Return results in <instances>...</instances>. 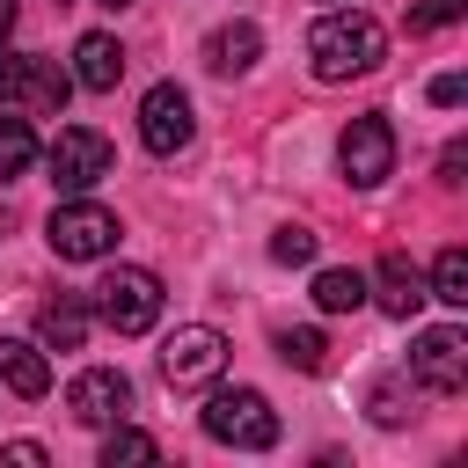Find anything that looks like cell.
Here are the masks:
<instances>
[{
	"instance_id": "obj_2",
	"label": "cell",
	"mask_w": 468,
	"mask_h": 468,
	"mask_svg": "<svg viewBox=\"0 0 468 468\" xmlns=\"http://www.w3.org/2000/svg\"><path fill=\"white\" fill-rule=\"evenodd\" d=\"M161 278L146 271V263H117L102 285H95V314H102V329H117V336H146L154 322H161Z\"/></svg>"
},
{
	"instance_id": "obj_10",
	"label": "cell",
	"mask_w": 468,
	"mask_h": 468,
	"mask_svg": "<svg viewBox=\"0 0 468 468\" xmlns=\"http://www.w3.org/2000/svg\"><path fill=\"white\" fill-rule=\"evenodd\" d=\"M190 95L176 88V80H161V88H146V102H139V139H146V154H183L190 146Z\"/></svg>"
},
{
	"instance_id": "obj_13",
	"label": "cell",
	"mask_w": 468,
	"mask_h": 468,
	"mask_svg": "<svg viewBox=\"0 0 468 468\" xmlns=\"http://www.w3.org/2000/svg\"><path fill=\"white\" fill-rule=\"evenodd\" d=\"M88 322H95V307H88L80 292H51V300H37V336H44L51 351H80V344H88Z\"/></svg>"
},
{
	"instance_id": "obj_32",
	"label": "cell",
	"mask_w": 468,
	"mask_h": 468,
	"mask_svg": "<svg viewBox=\"0 0 468 468\" xmlns=\"http://www.w3.org/2000/svg\"><path fill=\"white\" fill-rule=\"evenodd\" d=\"M329 7H344V0H329Z\"/></svg>"
},
{
	"instance_id": "obj_17",
	"label": "cell",
	"mask_w": 468,
	"mask_h": 468,
	"mask_svg": "<svg viewBox=\"0 0 468 468\" xmlns=\"http://www.w3.org/2000/svg\"><path fill=\"white\" fill-rule=\"evenodd\" d=\"M314 307L322 314H358L366 307V278L358 271H314Z\"/></svg>"
},
{
	"instance_id": "obj_7",
	"label": "cell",
	"mask_w": 468,
	"mask_h": 468,
	"mask_svg": "<svg viewBox=\"0 0 468 468\" xmlns=\"http://www.w3.org/2000/svg\"><path fill=\"white\" fill-rule=\"evenodd\" d=\"M336 161H344V176H351L358 190L388 183V176H395V132H388V117H351L344 139H336Z\"/></svg>"
},
{
	"instance_id": "obj_11",
	"label": "cell",
	"mask_w": 468,
	"mask_h": 468,
	"mask_svg": "<svg viewBox=\"0 0 468 468\" xmlns=\"http://www.w3.org/2000/svg\"><path fill=\"white\" fill-rule=\"evenodd\" d=\"M373 285H380V292H373V300H380V314H395V322H410V314L431 300V292H424V271H417L402 249H388V256H380Z\"/></svg>"
},
{
	"instance_id": "obj_31",
	"label": "cell",
	"mask_w": 468,
	"mask_h": 468,
	"mask_svg": "<svg viewBox=\"0 0 468 468\" xmlns=\"http://www.w3.org/2000/svg\"><path fill=\"white\" fill-rule=\"evenodd\" d=\"M58 7H73V0H58Z\"/></svg>"
},
{
	"instance_id": "obj_24",
	"label": "cell",
	"mask_w": 468,
	"mask_h": 468,
	"mask_svg": "<svg viewBox=\"0 0 468 468\" xmlns=\"http://www.w3.org/2000/svg\"><path fill=\"white\" fill-rule=\"evenodd\" d=\"M402 417H410V410H402V388L380 380V388H373V424H402Z\"/></svg>"
},
{
	"instance_id": "obj_28",
	"label": "cell",
	"mask_w": 468,
	"mask_h": 468,
	"mask_svg": "<svg viewBox=\"0 0 468 468\" xmlns=\"http://www.w3.org/2000/svg\"><path fill=\"white\" fill-rule=\"evenodd\" d=\"M461 161H468V154H461V146H446V154H439V183H461Z\"/></svg>"
},
{
	"instance_id": "obj_1",
	"label": "cell",
	"mask_w": 468,
	"mask_h": 468,
	"mask_svg": "<svg viewBox=\"0 0 468 468\" xmlns=\"http://www.w3.org/2000/svg\"><path fill=\"white\" fill-rule=\"evenodd\" d=\"M380 51H388V29L358 7H322V22L307 29V58L322 80H358L380 66Z\"/></svg>"
},
{
	"instance_id": "obj_5",
	"label": "cell",
	"mask_w": 468,
	"mask_h": 468,
	"mask_svg": "<svg viewBox=\"0 0 468 468\" xmlns=\"http://www.w3.org/2000/svg\"><path fill=\"white\" fill-rule=\"evenodd\" d=\"M51 183H58V197H88L110 168H117V146L95 132V124H66L58 139H51Z\"/></svg>"
},
{
	"instance_id": "obj_20",
	"label": "cell",
	"mask_w": 468,
	"mask_h": 468,
	"mask_svg": "<svg viewBox=\"0 0 468 468\" xmlns=\"http://www.w3.org/2000/svg\"><path fill=\"white\" fill-rule=\"evenodd\" d=\"M424 292H431V300H446V307H468V256H461V249H439V263H431Z\"/></svg>"
},
{
	"instance_id": "obj_6",
	"label": "cell",
	"mask_w": 468,
	"mask_h": 468,
	"mask_svg": "<svg viewBox=\"0 0 468 468\" xmlns=\"http://www.w3.org/2000/svg\"><path fill=\"white\" fill-rule=\"evenodd\" d=\"M227 373V336L212 322H183L168 344H161V380L168 388H212Z\"/></svg>"
},
{
	"instance_id": "obj_30",
	"label": "cell",
	"mask_w": 468,
	"mask_h": 468,
	"mask_svg": "<svg viewBox=\"0 0 468 468\" xmlns=\"http://www.w3.org/2000/svg\"><path fill=\"white\" fill-rule=\"evenodd\" d=\"M95 7H132V0H95Z\"/></svg>"
},
{
	"instance_id": "obj_9",
	"label": "cell",
	"mask_w": 468,
	"mask_h": 468,
	"mask_svg": "<svg viewBox=\"0 0 468 468\" xmlns=\"http://www.w3.org/2000/svg\"><path fill=\"white\" fill-rule=\"evenodd\" d=\"M66 410H73V424H95V431H110V424L132 410V380H124L117 366H88V373H73V388H66Z\"/></svg>"
},
{
	"instance_id": "obj_21",
	"label": "cell",
	"mask_w": 468,
	"mask_h": 468,
	"mask_svg": "<svg viewBox=\"0 0 468 468\" xmlns=\"http://www.w3.org/2000/svg\"><path fill=\"white\" fill-rule=\"evenodd\" d=\"M117 461H161V446L117 417V424H110V439H102V468H117Z\"/></svg>"
},
{
	"instance_id": "obj_8",
	"label": "cell",
	"mask_w": 468,
	"mask_h": 468,
	"mask_svg": "<svg viewBox=\"0 0 468 468\" xmlns=\"http://www.w3.org/2000/svg\"><path fill=\"white\" fill-rule=\"evenodd\" d=\"M410 373H417V388H431V395H461V388H468V336H461V329H424V336L410 344Z\"/></svg>"
},
{
	"instance_id": "obj_29",
	"label": "cell",
	"mask_w": 468,
	"mask_h": 468,
	"mask_svg": "<svg viewBox=\"0 0 468 468\" xmlns=\"http://www.w3.org/2000/svg\"><path fill=\"white\" fill-rule=\"evenodd\" d=\"M15 15H22V0H0V44H7V29H15Z\"/></svg>"
},
{
	"instance_id": "obj_19",
	"label": "cell",
	"mask_w": 468,
	"mask_h": 468,
	"mask_svg": "<svg viewBox=\"0 0 468 468\" xmlns=\"http://www.w3.org/2000/svg\"><path fill=\"white\" fill-rule=\"evenodd\" d=\"M29 161H37V132H29V117H0V183L29 176Z\"/></svg>"
},
{
	"instance_id": "obj_3",
	"label": "cell",
	"mask_w": 468,
	"mask_h": 468,
	"mask_svg": "<svg viewBox=\"0 0 468 468\" xmlns=\"http://www.w3.org/2000/svg\"><path fill=\"white\" fill-rule=\"evenodd\" d=\"M205 439L241 446V453H263V446H278V410L256 388H219L205 402Z\"/></svg>"
},
{
	"instance_id": "obj_14",
	"label": "cell",
	"mask_w": 468,
	"mask_h": 468,
	"mask_svg": "<svg viewBox=\"0 0 468 468\" xmlns=\"http://www.w3.org/2000/svg\"><path fill=\"white\" fill-rule=\"evenodd\" d=\"M66 95H73V73H66L58 58H22V73H15V102H29L37 117H58Z\"/></svg>"
},
{
	"instance_id": "obj_4",
	"label": "cell",
	"mask_w": 468,
	"mask_h": 468,
	"mask_svg": "<svg viewBox=\"0 0 468 468\" xmlns=\"http://www.w3.org/2000/svg\"><path fill=\"white\" fill-rule=\"evenodd\" d=\"M44 241H51L66 263H95V256L117 249V212L95 205V197H66V205H51V219H44Z\"/></svg>"
},
{
	"instance_id": "obj_23",
	"label": "cell",
	"mask_w": 468,
	"mask_h": 468,
	"mask_svg": "<svg viewBox=\"0 0 468 468\" xmlns=\"http://www.w3.org/2000/svg\"><path fill=\"white\" fill-rule=\"evenodd\" d=\"M271 256L300 271V263H314V234H307V227H278V234H271Z\"/></svg>"
},
{
	"instance_id": "obj_25",
	"label": "cell",
	"mask_w": 468,
	"mask_h": 468,
	"mask_svg": "<svg viewBox=\"0 0 468 468\" xmlns=\"http://www.w3.org/2000/svg\"><path fill=\"white\" fill-rule=\"evenodd\" d=\"M461 95H468V80H461V73H439V80H431V102H439V110H453Z\"/></svg>"
},
{
	"instance_id": "obj_27",
	"label": "cell",
	"mask_w": 468,
	"mask_h": 468,
	"mask_svg": "<svg viewBox=\"0 0 468 468\" xmlns=\"http://www.w3.org/2000/svg\"><path fill=\"white\" fill-rule=\"evenodd\" d=\"M15 73H22V51L0 44V102H15Z\"/></svg>"
},
{
	"instance_id": "obj_12",
	"label": "cell",
	"mask_w": 468,
	"mask_h": 468,
	"mask_svg": "<svg viewBox=\"0 0 468 468\" xmlns=\"http://www.w3.org/2000/svg\"><path fill=\"white\" fill-rule=\"evenodd\" d=\"M117 80H124V44H117V37H102V29H88V37L73 44V88L110 95Z\"/></svg>"
},
{
	"instance_id": "obj_15",
	"label": "cell",
	"mask_w": 468,
	"mask_h": 468,
	"mask_svg": "<svg viewBox=\"0 0 468 468\" xmlns=\"http://www.w3.org/2000/svg\"><path fill=\"white\" fill-rule=\"evenodd\" d=\"M256 51H263V29H256V22H219V29L205 37V66H212V73H249Z\"/></svg>"
},
{
	"instance_id": "obj_18",
	"label": "cell",
	"mask_w": 468,
	"mask_h": 468,
	"mask_svg": "<svg viewBox=\"0 0 468 468\" xmlns=\"http://www.w3.org/2000/svg\"><path fill=\"white\" fill-rule=\"evenodd\" d=\"M278 358L292 373H329V336L322 329H278Z\"/></svg>"
},
{
	"instance_id": "obj_26",
	"label": "cell",
	"mask_w": 468,
	"mask_h": 468,
	"mask_svg": "<svg viewBox=\"0 0 468 468\" xmlns=\"http://www.w3.org/2000/svg\"><path fill=\"white\" fill-rule=\"evenodd\" d=\"M0 461H22V468H44V446H37V439H15V446H0Z\"/></svg>"
},
{
	"instance_id": "obj_22",
	"label": "cell",
	"mask_w": 468,
	"mask_h": 468,
	"mask_svg": "<svg viewBox=\"0 0 468 468\" xmlns=\"http://www.w3.org/2000/svg\"><path fill=\"white\" fill-rule=\"evenodd\" d=\"M461 15H468V0H424V7H410V37H431V29L461 22Z\"/></svg>"
},
{
	"instance_id": "obj_16",
	"label": "cell",
	"mask_w": 468,
	"mask_h": 468,
	"mask_svg": "<svg viewBox=\"0 0 468 468\" xmlns=\"http://www.w3.org/2000/svg\"><path fill=\"white\" fill-rule=\"evenodd\" d=\"M0 380H7L22 402L51 395V366H44V351H37V344H22V336H0Z\"/></svg>"
}]
</instances>
